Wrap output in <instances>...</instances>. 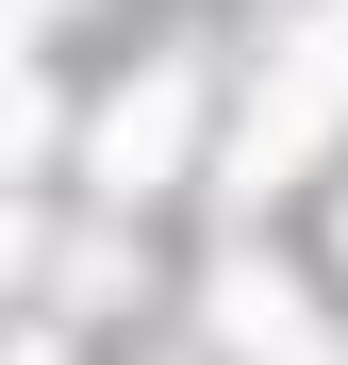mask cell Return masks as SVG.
<instances>
[{
  "label": "cell",
  "mask_w": 348,
  "mask_h": 365,
  "mask_svg": "<svg viewBox=\"0 0 348 365\" xmlns=\"http://www.w3.org/2000/svg\"><path fill=\"white\" fill-rule=\"evenodd\" d=\"M332 116H348V17H315L299 50H282V83L249 100V133H232V182H249V200H265V182H299V166L332 150Z\"/></svg>",
  "instance_id": "cell-1"
},
{
  "label": "cell",
  "mask_w": 348,
  "mask_h": 365,
  "mask_svg": "<svg viewBox=\"0 0 348 365\" xmlns=\"http://www.w3.org/2000/svg\"><path fill=\"white\" fill-rule=\"evenodd\" d=\"M199 316H216V349H249V365H332V349H315V316H299V282L249 266V250L199 282Z\"/></svg>",
  "instance_id": "cell-2"
},
{
  "label": "cell",
  "mask_w": 348,
  "mask_h": 365,
  "mask_svg": "<svg viewBox=\"0 0 348 365\" xmlns=\"http://www.w3.org/2000/svg\"><path fill=\"white\" fill-rule=\"evenodd\" d=\"M166 150H183V83H133V100L100 116V150H83V166H100V200H149Z\"/></svg>",
  "instance_id": "cell-3"
}]
</instances>
